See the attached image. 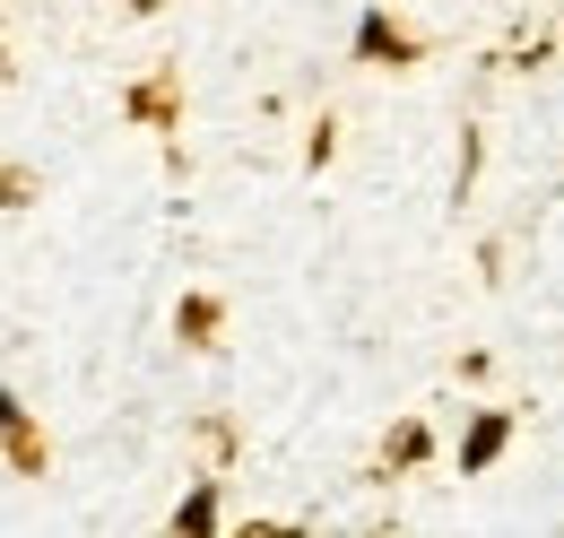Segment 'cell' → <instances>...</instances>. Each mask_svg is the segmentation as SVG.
Returning a JSON list of instances; mask_svg holds the SVG:
<instances>
[{"mask_svg": "<svg viewBox=\"0 0 564 538\" xmlns=\"http://www.w3.org/2000/svg\"><path fill=\"white\" fill-rule=\"evenodd\" d=\"M174 331L192 338V347H209V331H217V304H209V295H183V313H174Z\"/></svg>", "mask_w": 564, "mask_h": 538, "instance_id": "obj_5", "label": "cell"}, {"mask_svg": "<svg viewBox=\"0 0 564 538\" xmlns=\"http://www.w3.org/2000/svg\"><path fill=\"white\" fill-rule=\"evenodd\" d=\"M503 443H512V417H503V408H478V417H469V434H460V477L495 470V461H503Z\"/></svg>", "mask_w": 564, "mask_h": 538, "instance_id": "obj_2", "label": "cell"}, {"mask_svg": "<svg viewBox=\"0 0 564 538\" xmlns=\"http://www.w3.org/2000/svg\"><path fill=\"white\" fill-rule=\"evenodd\" d=\"M356 62L409 69V62H417V35H409V26H391V9H365V18H356Z\"/></svg>", "mask_w": 564, "mask_h": 538, "instance_id": "obj_1", "label": "cell"}, {"mask_svg": "<svg viewBox=\"0 0 564 538\" xmlns=\"http://www.w3.org/2000/svg\"><path fill=\"white\" fill-rule=\"evenodd\" d=\"M0 443H9V461H18L26 477L44 470V434L26 426V408H18V391H0Z\"/></svg>", "mask_w": 564, "mask_h": 538, "instance_id": "obj_3", "label": "cell"}, {"mask_svg": "<svg viewBox=\"0 0 564 538\" xmlns=\"http://www.w3.org/2000/svg\"><path fill=\"white\" fill-rule=\"evenodd\" d=\"M391 461H425V426H400V434H391Z\"/></svg>", "mask_w": 564, "mask_h": 538, "instance_id": "obj_6", "label": "cell"}, {"mask_svg": "<svg viewBox=\"0 0 564 538\" xmlns=\"http://www.w3.org/2000/svg\"><path fill=\"white\" fill-rule=\"evenodd\" d=\"M122 9H140V18H148V9H156V0H122Z\"/></svg>", "mask_w": 564, "mask_h": 538, "instance_id": "obj_7", "label": "cell"}, {"mask_svg": "<svg viewBox=\"0 0 564 538\" xmlns=\"http://www.w3.org/2000/svg\"><path fill=\"white\" fill-rule=\"evenodd\" d=\"M174 530H192V538H209V530H217V486H192V495L174 504Z\"/></svg>", "mask_w": 564, "mask_h": 538, "instance_id": "obj_4", "label": "cell"}]
</instances>
